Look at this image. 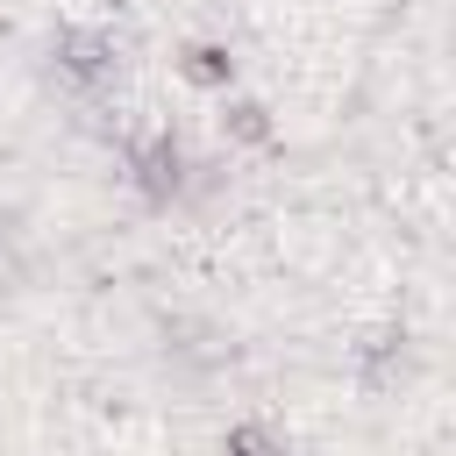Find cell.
I'll list each match as a JSON object with an SVG mask.
<instances>
[{
    "instance_id": "8992f818",
    "label": "cell",
    "mask_w": 456,
    "mask_h": 456,
    "mask_svg": "<svg viewBox=\"0 0 456 456\" xmlns=\"http://www.w3.org/2000/svg\"><path fill=\"white\" fill-rule=\"evenodd\" d=\"M221 456H292V435L278 420H264V413H242V420H228Z\"/></svg>"
},
{
    "instance_id": "5b68a950",
    "label": "cell",
    "mask_w": 456,
    "mask_h": 456,
    "mask_svg": "<svg viewBox=\"0 0 456 456\" xmlns=\"http://www.w3.org/2000/svg\"><path fill=\"white\" fill-rule=\"evenodd\" d=\"M406 356H413V335H406V328H378L370 342H356V378H363L370 392H392L399 370H406Z\"/></svg>"
},
{
    "instance_id": "7a4b0ae2",
    "label": "cell",
    "mask_w": 456,
    "mask_h": 456,
    "mask_svg": "<svg viewBox=\"0 0 456 456\" xmlns=\"http://www.w3.org/2000/svg\"><path fill=\"white\" fill-rule=\"evenodd\" d=\"M192 150H185V135L171 128V121H150V128H135L128 142H121V178L135 185V200L142 207H157V214H171V207H185L192 200Z\"/></svg>"
},
{
    "instance_id": "3957f363",
    "label": "cell",
    "mask_w": 456,
    "mask_h": 456,
    "mask_svg": "<svg viewBox=\"0 0 456 456\" xmlns=\"http://www.w3.org/2000/svg\"><path fill=\"white\" fill-rule=\"evenodd\" d=\"M171 71L192 86V93H235V78H242V57L221 43V36H192V43H178L171 50Z\"/></svg>"
},
{
    "instance_id": "277c9868",
    "label": "cell",
    "mask_w": 456,
    "mask_h": 456,
    "mask_svg": "<svg viewBox=\"0 0 456 456\" xmlns=\"http://www.w3.org/2000/svg\"><path fill=\"white\" fill-rule=\"evenodd\" d=\"M221 142H235V150H271V142H278L271 100H256V93H221Z\"/></svg>"
},
{
    "instance_id": "6da1fadb",
    "label": "cell",
    "mask_w": 456,
    "mask_h": 456,
    "mask_svg": "<svg viewBox=\"0 0 456 456\" xmlns=\"http://www.w3.org/2000/svg\"><path fill=\"white\" fill-rule=\"evenodd\" d=\"M121 78H128V50H121L114 28H100V21H57L43 36V86L64 107L100 114L121 93Z\"/></svg>"
}]
</instances>
